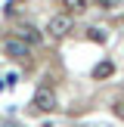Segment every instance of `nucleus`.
Segmentation results:
<instances>
[{
    "label": "nucleus",
    "instance_id": "1",
    "mask_svg": "<svg viewBox=\"0 0 124 127\" xmlns=\"http://www.w3.org/2000/svg\"><path fill=\"white\" fill-rule=\"evenodd\" d=\"M71 28H74V22H71V16H68V12H59V16H53V19L47 22V34L53 37V40L68 37V34H71Z\"/></svg>",
    "mask_w": 124,
    "mask_h": 127
},
{
    "label": "nucleus",
    "instance_id": "2",
    "mask_svg": "<svg viewBox=\"0 0 124 127\" xmlns=\"http://www.w3.org/2000/svg\"><path fill=\"white\" fill-rule=\"evenodd\" d=\"M56 93L50 90V87H37V93H34V109L37 112H56Z\"/></svg>",
    "mask_w": 124,
    "mask_h": 127
},
{
    "label": "nucleus",
    "instance_id": "3",
    "mask_svg": "<svg viewBox=\"0 0 124 127\" xmlns=\"http://www.w3.org/2000/svg\"><path fill=\"white\" fill-rule=\"evenodd\" d=\"M3 50H6L9 59H28V53H31V47L22 40V37H9V40L3 43Z\"/></svg>",
    "mask_w": 124,
    "mask_h": 127
},
{
    "label": "nucleus",
    "instance_id": "4",
    "mask_svg": "<svg viewBox=\"0 0 124 127\" xmlns=\"http://www.w3.org/2000/svg\"><path fill=\"white\" fill-rule=\"evenodd\" d=\"M16 37H22L28 47H34V43H40V31L34 28V25H22V28L16 31Z\"/></svg>",
    "mask_w": 124,
    "mask_h": 127
},
{
    "label": "nucleus",
    "instance_id": "5",
    "mask_svg": "<svg viewBox=\"0 0 124 127\" xmlns=\"http://www.w3.org/2000/svg\"><path fill=\"white\" fill-rule=\"evenodd\" d=\"M112 74H115V65H112V62H99V65L93 68V78L96 81H105V78H112Z\"/></svg>",
    "mask_w": 124,
    "mask_h": 127
},
{
    "label": "nucleus",
    "instance_id": "6",
    "mask_svg": "<svg viewBox=\"0 0 124 127\" xmlns=\"http://www.w3.org/2000/svg\"><path fill=\"white\" fill-rule=\"evenodd\" d=\"M62 6H65L68 16H71V12L78 16V12H84V9H87V0H62Z\"/></svg>",
    "mask_w": 124,
    "mask_h": 127
},
{
    "label": "nucleus",
    "instance_id": "7",
    "mask_svg": "<svg viewBox=\"0 0 124 127\" xmlns=\"http://www.w3.org/2000/svg\"><path fill=\"white\" fill-rule=\"evenodd\" d=\"M118 3H121V0H96V6H99V9H115Z\"/></svg>",
    "mask_w": 124,
    "mask_h": 127
},
{
    "label": "nucleus",
    "instance_id": "8",
    "mask_svg": "<svg viewBox=\"0 0 124 127\" xmlns=\"http://www.w3.org/2000/svg\"><path fill=\"white\" fill-rule=\"evenodd\" d=\"M112 112H115L118 118H124V99H115V102H112Z\"/></svg>",
    "mask_w": 124,
    "mask_h": 127
},
{
    "label": "nucleus",
    "instance_id": "9",
    "mask_svg": "<svg viewBox=\"0 0 124 127\" xmlns=\"http://www.w3.org/2000/svg\"><path fill=\"white\" fill-rule=\"evenodd\" d=\"M90 37H93V40H105V34H102L99 28H90Z\"/></svg>",
    "mask_w": 124,
    "mask_h": 127
}]
</instances>
